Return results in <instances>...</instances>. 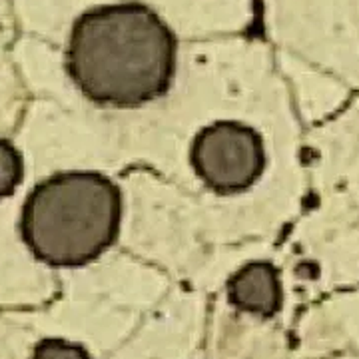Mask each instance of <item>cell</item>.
Returning <instances> with one entry per match:
<instances>
[{"instance_id":"cell-1","label":"cell","mask_w":359,"mask_h":359,"mask_svg":"<svg viewBox=\"0 0 359 359\" xmlns=\"http://www.w3.org/2000/svg\"><path fill=\"white\" fill-rule=\"evenodd\" d=\"M176 70V39L138 2L92 8L68 42V72L90 100L138 106L162 96Z\"/></svg>"},{"instance_id":"cell-3","label":"cell","mask_w":359,"mask_h":359,"mask_svg":"<svg viewBox=\"0 0 359 359\" xmlns=\"http://www.w3.org/2000/svg\"><path fill=\"white\" fill-rule=\"evenodd\" d=\"M192 164L212 190L244 192L264 172L262 138L240 122H216L196 136Z\"/></svg>"},{"instance_id":"cell-2","label":"cell","mask_w":359,"mask_h":359,"mask_svg":"<svg viewBox=\"0 0 359 359\" xmlns=\"http://www.w3.org/2000/svg\"><path fill=\"white\" fill-rule=\"evenodd\" d=\"M120 192L98 172H65L39 184L26 198L22 240L40 262L84 266L114 242Z\"/></svg>"},{"instance_id":"cell-5","label":"cell","mask_w":359,"mask_h":359,"mask_svg":"<svg viewBox=\"0 0 359 359\" xmlns=\"http://www.w3.org/2000/svg\"><path fill=\"white\" fill-rule=\"evenodd\" d=\"M22 180V158L11 142L0 140V200L11 196Z\"/></svg>"},{"instance_id":"cell-6","label":"cell","mask_w":359,"mask_h":359,"mask_svg":"<svg viewBox=\"0 0 359 359\" xmlns=\"http://www.w3.org/2000/svg\"><path fill=\"white\" fill-rule=\"evenodd\" d=\"M32 359H92L90 353L78 344H70L58 337H46L34 347Z\"/></svg>"},{"instance_id":"cell-4","label":"cell","mask_w":359,"mask_h":359,"mask_svg":"<svg viewBox=\"0 0 359 359\" xmlns=\"http://www.w3.org/2000/svg\"><path fill=\"white\" fill-rule=\"evenodd\" d=\"M228 297L236 308L269 318L282 306L280 273L269 262H252L228 282Z\"/></svg>"}]
</instances>
